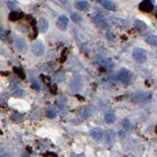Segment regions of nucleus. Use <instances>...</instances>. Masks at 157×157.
Returning a JSON list of instances; mask_svg holds the SVG:
<instances>
[{
    "instance_id": "f257e3e1",
    "label": "nucleus",
    "mask_w": 157,
    "mask_h": 157,
    "mask_svg": "<svg viewBox=\"0 0 157 157\" xmlns=\"http://www.w3.org/2000/svg\"><path fill=\"white\" fill-rule=\"evenodd\" d=\"M132 58H133L135 62L143 63L147 61V54L143 50L137 48L134 49L133 53H132Z\"/></svg>"
},
{
    "instance_id": "f03ea898",
    "label": "nucleus",
    "mask_w": 157,
    "mask_h": 157,
    "mask_svg": "<svg viewBox=\"0 0 157 157\" xmlns=\"http://www.w3.org/2000/svg\"><path fill=\"white\" fill-rule=\"evenodd\" d=\"M31 51H32V53H33V54H34V55L41 56V55H43V53H44L45 48H44V45H43L42 42H41V41L37 40L32 44Z\"/></svg>"
},
{
    "instance_id": "7ed1b4c3",
    "label": "nucleus",
    "mask_w": 157,
    "mask_h": 157,
    "mask_svg": "<svg viewBox=\"0 0 157 157\" xmlns=\"http://www.w3.org/2000/svg\"><path fill=\"white\" fill-rule=\"evenodd\" d=\"M14 44H15L16 48L18 49L19 52H20L22 53H25L27 52V50H28L27 43H26V41H25L22 38L15 37V39H14Z\"/></svg>"
},
{
    "instance_id": "20e7f679",
    "label": "nucleus",
    "mask_w": 157,
    "mask_h": 157,
    "mask_svg": "<svg viewBox=\"0 0 157 157\" xmlns=\"http://www.w3.org/2000/svg\"><path fill=\"white\" fill-rule=\"evenodd\" d=\"M149 97H150V95L145 92H138L132 95L131 98L132 100L137 102V103H140V102H144L146 100H148Z\"/></svg>"
},
{
    "instance_id": "39448f33",
    "label": "nucleus",
    "mask_w": 157,
    "mask_h": 157,
    "mask_svg": "<svg viewBox=\"0 0 157 157\" xmlns=\"http://www.w3.org/2000/svg\"><path fill=\"white\" fill-rule=\"evenodd\" d=\"M131 73L127 69H121L118 74V78L121 83H128L130 80Z\"/></svg>"
},
{
    "instance_id": "423d86ee",
    "label": "nucleus",
    "mask_w": 157,
    "mask_h": 157,
    "mask_svg": "<svg viewBox=\"0 0 157 157\" xmlns=\"http://www.w3.org/2000/svg\"><path fill=\"white\" fill-rule=\"evenodd\" d=\"M90 134L92 136V138L97 140V142H101L104 137V132L100 128H95L93 130H91Z\"/></svg>"
},
{
    "instance_id": "0eeeda50",
    "label": "nucleus",
    "mask_w": 157,
    "mask_h": 157,
    "mask_svg": "<svg viewBox=\"0 0 157 157\" xmlns=\"http://www.w3.org/2000/svg\"><path fill=\"white\" fill-rule=\"evenodd\" d=\"M83 86V82H82V79L81 77L79 76H76V77H73L70 83V87L73 91H78L81 89Z\"/></svg>"
},
{
    "instance_id": "6e6552de",
    "label": "nucleus",
    "mask_w": 157,
    "mask_h": 157,
    "mask_svg": "<svg viewBox=\"0 0 157 157\" xmlns=\"http://www.w3.org/2000/svg\"><path fill=\"white\" fill-rule=\"evenodd\" d=\"M56 25L61 30H65L68 26V18L66 16H60L57 19Z\"/></svg>"
},
{
    "instance_id": "1a4fd4ad",
    "label": "nucleus",
    "mask_w": 157,
    "mask_h": 157,
    "mask_svg": "<svg viewBox=\"0 0 157 157\" xmlns=\"http://www.w3.org/2000/svg\"><path fill=\"white\" fill-rule=\"evenodd\" d=\"M96 2L99 3L102 5L103 7H105L107 10L109 11H115L116 10V6L113 2H111L110 0H95Z\"/></svg>"
},
{
    "instance_id": "9d476101",
    "label": "nucleus",
    "mask_w": 157,
    "mask_h": 157,
    "mask_svg": "<svg viewBox=\"0 0 157 157\" xmlns=\"http://www.w3.org/2000/svg\"><path fill=\"white\" fill-rule=\"evenodd\" d=\"M153 8V5L150 0H143V1L140 4V9L142 11L149 12V11H152Z\"/></svg>"
},
{
    "instance_id": "9b49d317",
    "label": "nucleus",
    "mask_w": 157,
    "mask_h": 157,
    "mask_svg": "<svg viewBox=\"0 0 157 157\" xmlns=\"http://www.w3.org/2000/svg\"><path fill=\"white\" fill-rule=\"evenodd\" d=\"M38 27L40 32L45 33L48 31L49 30V22L46 19H40L39 20V24H38Z\"/></svg>"
},
{
    "instance_id": "f8f14e48",
    "label": "nucleus",
    "mask_w": 157,
    "mask_h": 157,
    "mask_svg": "<svg viewBox=\"0 0 157 157\" xmlns=\"http://www.w3.org/2000/svg\"><path fill=\"white\" fill-rule=\"evenodd\" d=\"M115 140V132L112 130H109L106 132V143L107 144H112Z\"/></svg>"
},
{
    "instance_id": "ddd939ff",
    "label": "nucleus",
    "mask_w": 157,
    "mask_h": 157,
    "mask_svg": "<svg viewBox=\"0 0 157 157\" xmlns=\"http://www.w3.org/2000/svg\"><path fill=\"white\" fill-rule=\"evenodd\" d=\"M115 120H116V116L113 112H107L105 114V121L107 124L114 123Z\"/></svg>"
},
{
    "instance_id": "4468645a",
    "label": "nucleus",
    "mask_w": 157,
    "mask_h": 157,
    "mask_svg": "<svg viewBox=\"0 0 157 157\" xmlns=\"http://www.w3.org/2000/svg\"><path fill=\"white\" fill-rule=\"evenodd\" d=\"M76 6L77 9H79V10H86V9H87V7H88V3L86 1H84V0H81V1L76 2Z\"/></svg>"
},
{
    "instance_id": "2eb2a0df",
    "label": "nucleus",
    "mask_w": 157,
    "mask_h": 157,
    "mask_svg": "<svg viewBox=\"0 0 157 157\" xmlns=\"http://www.w3.org/2000/svg\"><path fill=\"white\" fill-rule=\"evenodd\" d=\"M22 18V15L18 13V12H11L10 15H9V19L12 20V21H16V20H19Z\"/></svg>"
},
{
    "instance_id": "dca6fc26",
    "label": "nucleus",
    "mask_w": 157,
    "mask_h": 157,
    "mask_svg": "<svg viewBox=\"0 0 157 157\" xmlns=\"http://www.w3.org/2000/svg\"><path fill=\"white\" fill-rule=\"evenodd\" d=\"M46 115L49 119H54L56 117V111L54 110V109L53 107H49L46 110Z\"/></svg>"
},
{
    "instance_id": "f3484780",
    "label": "nucleus",
    "mask_w": 157,
    "mask_h": 157,
    "mask_svg": "<svg viewBox=\"0 0 157 157\" xmlns=\"http://www.w3.org/2000/svg\"><path fill=\"white\" fill-rule=\"evenodd\" d=\"M146 41H147L149 44H152V45L156 46V45H157V37H156V36H153V35L148 36V37L146 38Z\"/></svg>"
},
{
    "instance_id": "a211bd4d",
    "label": "nucleus",
    "mask_w": 157,
    "mask_h": 157,
    "mask_svg": "<svg viewBox=\"0 0 157 157\" xmlns=\"http://www.w3.org/2000/svg\"><path fill=\"white\" fill-rule=\"evenodd\" d=\"M96 21L97 22V24H98L101 28H105V27L107 26V22L101 18L100 16H97V20H96Z\"/></svg>"
},
{
    "instance_id": "6ab92c4d",
    "label": "nucleus",
    "mask_w": 157,
    "mask_h": 157,
    "mask_svg": "<svg viewBox=\"0 0 157 157\" xmlns=\"http://www.w3.org/2000/svg\"><path fill=\"white\" fill-rule=\"evenodd\" d=\"M135 27H136L139 30H143V29L146 28V25H145L143 21L137 20V21L135 22Z\"/></svg>"
},
{
    "instance_id": "aec40b11",
    "label": "nucleus",
    "mask_w": 157,
    "mask_h": 157,
    "mask_svg": "<svg viewBox=\"0 0 157 157\" xmlns=\"http://www.w3.org/2000/svg\"><path fill=\"white\" fill-rule=\"evenodd\" d=\"M122 127L124 130H130V122L128 119H125L122 121Z\"/></svg>"
},
{
    "instance_id": "412c9836",
    "label": "nucleus",
    "mask_w": 157,
    "mask_h": 157,
    "mask_svg": "<svg viewBox=\"0 0 157 157\" xmlns=\"http://www.w3.org/2000/svg\"><path fill=\"white\" fill-rule=\"evenodd\" d=\"M71 18H72V19H73L74 22H79V21H81V19H82L81 16H80L79 14H77V13H73V14H72Z\"/></svg>"
},
{
    "instance_id": "4be33fe9",
    "label": "nucleus",
    "mask_w": 157,
    "mask_h": 157,
    "mask_svg": "<svg viewBox=\"0 0 157 157\" xmlns=\"http://www.w3.org/2000/svg\"><path fill=\"white\" fill-rule=\"evenodd\" d=\"M24 94V91L21 89V88H19V87H17L15 90H14V95L15 96H18V97H20Z\"/></svg>"
},
{
    "instance_id": "5701e85b",
    "label": "nucleus",
    "mask_w": 157,
    "mask_h": 157,
    "mask_svg": "<svg viewBox=\"0 0 157 157\" xmlns=\"http://www.w3.org/2000/svg\"><path fill=\"white\" fill-rule=\"evenodd\" d=\"M90 114H91V111H90V109H84V111L82 112V117L83 118H88L89 116H90Z\"/></svg>"
},
{
    "instance_id": "b1692460",
    "label": "nucleus",
    "mask_w": 157,
    "mask_h": 157,
    "mask_svg": "<svg viewBox=\"0 0 157 157\" xmlns=\"http://www.w3.org/2000/svg\"><path fill=\"white\" fill-rule=\"evenodd\" d=\"M21 117L22 116L19 113H13V115H12V119L14 120H19L21 119Z\"/></svg>"
},
{
    "instance_id": "393cba45",
    "label": "nucleus",
    "mask_w": 157,
    "mask_h": 157,
    "mask_svg": "<svg viewBox=\"0 0 157 157\" xmlns=\"http://www.w3.org/2000/svg\"><path fill=\"white\" fill-rule=\"evenodd\" d=\"M7 6H8V7H9L11 10H15L16 8H17L16 4H14L13 2H7Z\"/></svg>"
},
{
    "instance_id": "a878e982",
    "label": "nucleus",
    "mask_w": 157,
    "mask_h": 157,
    "mask_svg": "<svg viewBox=\"0 0 157 157\" xmlns=\"http://www.w3.org/2000/svg\"><path fill=\"white\" fill-rule=\"evenodd\" d=\"M0 157H12V155L9 153H3L0 154Z\"/></svg>"
}]
</instances>
